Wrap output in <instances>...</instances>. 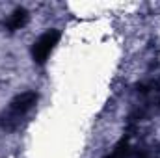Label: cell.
Masks as SVG:
<instances>
[{
    "mask_svg": "<svg viewBox=\"0 0 160 158\" xmlns=\"http://www.w3.org/2000/svg\"><path fill=\"white\" fill-rule=\"evenodd\" d=\"M36 104H38V93H34V91H24V93H19L17 97H13L8 104V108H4V112L0 114V128L8 130V132L19 128L21 123L34 110Z\"/></svg>",
    "mask_w": 160,
    "mask_h": 158,
    "instance_id": "cell-1",
    "label": "cell"
},
{
    "mask_svg": "<svg viewBox=\"0 0 160 158\" xmlns=\"http://www.w3.org/2000/svg\"><path fill=\"white\" fill-rule=\"evenodd\" d=\"M62 37V34L58 30H47L43 36H39L32 45V60L38 65H45L50 52L54 50V47L58 45V41Z\"/></svg>",
    "mask_w": 160,
    "mask_h": 158,
    "instance_id": "cell-2",
    "label": "cell"
},
{
    "mask_svg": "<svg viewBox=\"0 0 160 158\" xmlns=\"http://www.w3.org/2000/svg\"><path fill=\"white\" fill-rule=\"evenodd\" d=\"M26 22H28V11H26L24 7H17V9L8 17V21H6L4 24H6V28H8L9 32H15V30H21Z\"/></svg>",
    "mask_w": 160,
    "mask_h": 158,
    "instance_id": "cell-3",
    "label": "cell"
},
{
    "mask_svg": "<svg viewBox=\"0 0 160 158\" xmlns=\"http://www.w3.org/2000/svg\"><path fill=\"white\" fill-rule=\"evenodd\" d=\"M132 155H134V149L130 147L128 138H123L119 143L114 147V151H112L106 158H130Z\"/></svg>",
    "mask_w": 160,
    "mask_h": 158,
    "instance_id": "cell-4",
    "label": "cell"
}]
</instances>
